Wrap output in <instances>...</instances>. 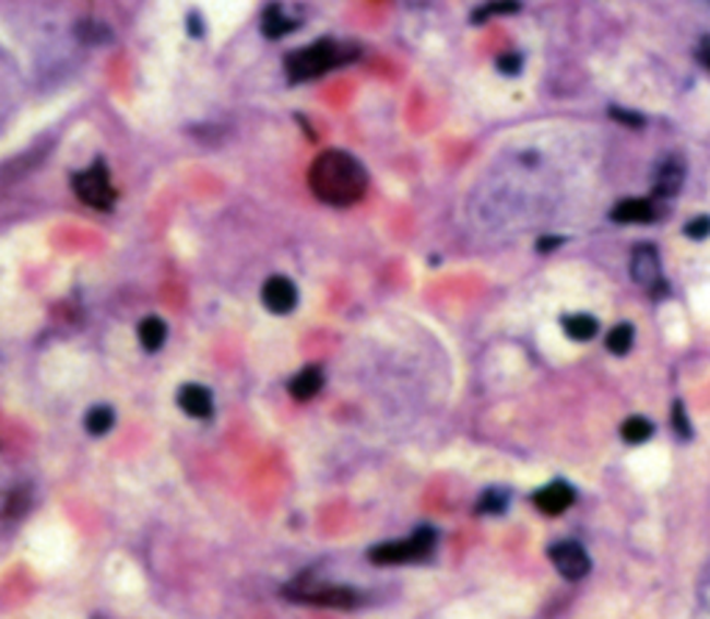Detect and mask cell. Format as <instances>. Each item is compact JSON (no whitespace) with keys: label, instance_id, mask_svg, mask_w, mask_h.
<instances>
[{"label":"cell","instance_id":"21","mask_svg":"<svg viewBox=\"0 0 710 619\" xmlns=\"http://www.w3.org/2000/svg\"><path fill=\"white\" fill-rule=\"evenodd\" d=\"M519 3L517 0H494L492 7H486L483 12L475 14V20H486L488 14H508V12H517Z\"/></svg>","mask_w":710,"mask_h":619},{"label":"cell","instance_id":"5","mask_svg":"<svg viewBox=\"0 0 710 619\" xmlns=\"http://www.w3.org/2000/svg\"><path fill=\"white\" fill-rule=\"evenodd\" d=\"M549 559H553L555 570L566 577V581H580V577L589 575L591 561L589 553L580 548L578 541H558L549 548Z\"/></svg>","mask_w":710,"mask_h":619},{"label":"cell","instance_id":"12","mask_svg":"<svg viewBox=\"0 0 710 619\" xmlns=\"http://www.w3.org/2000/svg\"><path fill=\"white\" fill-rule=\"evenodd\" d=\"M297 28V20L286 14V9L281 3H272V7L264 9V17H261V31L270 39H281V36L292 34Z\"/></svg>","mask_w":710,"mask_h":619},{"label":"cell","instance_id":"18","mask_svg":"<svg viewBox=\"0 0 710 619\" xmlns=\"http://www.w3.org/2000/svg\"><path fill=\"white\" fill-rule=\"evenodd\" d=\"M632 337H636V334H632L630 325L622 323V325H616V328H611V334H608V339H605V344H608L611 353L627 355V353H630V348H632Z\"/></svg>","mask_w":710,"mask_h":619},{"label":"cell","instance_id":"27","mask_svg":"<svg viewBox=\"0 0 710 619\" xmlns=\"http://www.w3.org/2000/svg\"><path fill=\"white\" fill-rule=\"evenodd\" d=\"M560 236H555V240H542L539 242V250H555V245H560Z\"/></svg>","mask_w":710,"mask_h":619},{"label":"cell","instance_id":"19","mask_svg":"<svg viewBox=\"0 0 710 619\" xmlns=\"http://www.w3.org/2000/svg\"><path fill=\"white\" fill-rule=\"evenodd\" d=\"M506 505H508L506 492H497V489H488V492L483 494V500H481V512L502 514V512H506Z\"/></svg>","mask_w":710,"mask_h":619},{"label":"cell","instance_id":"6","mask_svg":"<svg viewBox=\"0 0 710 619\" xmlns=\"http://www.w3.org/2000/svg\"><path fill=\"white\" fill-rule=\"evenodd\" d=\"M630 276L636 278V283H641L644 289H650L652 295L666 289V283H663V272H661V259H658L655 247H650V245H641L636 253H632Z\"/></svg>","mask_w":710,"mask_h":619},{"label":"cell","instance_id":"23","mask_svg":"<svg viewBox=\"0 0 710 619\" xmlns=\"http://www.w3.org/2000/svg\"><path fill=\"white\" fill-rule=\"evenodd\" d=\"M699 608L710 617V564L702 572V577H699Z\"/></svg>","mask_w":710,"mask_h":619},{"label":"cell","instance_id":"25","mask_svg":"<svg viewBox=\"0 0 710 619\" xmlns=\"http://www.w3.org/2000/svg\"><path fill=\"white\" fill-rule=\"evenodd\" d=\"M611 117H616V120L627 122V126H644V120L638 115H630V112H622V108H611Z\"/></svg>","mask_w":710,"mask_h":619},{"label":"cell","instance_id":"4","mask_svg":"<svg viewBox=\"0 0 710 619\" xmlns=\"http://www.w3.org/2000/svg\"><path fill=\"white\" fill-rule=\"evenodd\" d=\"M73 189H75V198H79L81 203L92 206V209L97 211L115 209V200H117L115 184H111V175L103 162H95L92 167L75 173Z\"/></svg>","mask_w":710,"mask_h":619},{"label":"cell","instance_id":"13","mask_svg":"<svg viewBox=\"0 0 710 619\" xmlns=\"http://www.w3.org/2000/svg\"><path fill=\"white\" fill-rule=\"evenodd\" d=\"M322 370L319 367H306L300 370V373L295 375V378L289 381V395L295 397V400H311L313 395H317L319 389H322Z\"/></svg>","mask_w":710,"mask_h":619},{"label":"cell","instance_id":"10","mask_svg":"<svg viewBox=\"0 0 710 619\" xmlns=\"http://www.w3.org/2000/svg\"><path fill=\"white\" fill-rule=\"evenodd\" d=\"M683 178H686V164H683L681 156H672L661 164L655 175V195L658 198H672V195L681 192Z\"/></svg>","mask_w":710,"mask_h":619},{"label":"cell","instance_id":"16","mask_svg":"<svg viewBox=\"0 0 710 619\" xmlns=\"http://www.w3.org/2000/svg\"><path fill=\"white\" fill-rule=\"evenodd\" d=\"M84 425L86 433H92V436H103V433H109L115 428V411L109 406H95V409L86 411Z\"/></svg>","mask_w":710,"mask_h":619},{"label":"cell","instance_id":"26","mask_svg":"<svg viewBox=\"0 0 710 619\" xmlns=\"http://www.w3.org/2000/svg\"><path fill=\"white\" fill-rule=\"evenodd\" d=\"M697 59L702 61L705 67L710 70V36H705L702 43H699V50H697Z\"/></svg>","mask_w":710,"mask_h":619},{"label":"cell","instance_id":"7","mask_svg":"<svg viewBox=\"0 0 710 619\" xmlns=\"http://www.w3.org/2000/svg\"><path fill=\"white\" fill-rule=\"evenodd\" d=\"M261 301L272 314H289L297 306V287L283 276H272L261 289Z\"/></svg>","mask_w":710,"mask_h":619},{"label":"cell","instance_id":"14","mask_svg":"<svg viewBox=\"0 0 710 619\" xmlns=\"http://www.w3.org/2000/svg\"><path fill=\"white\" fill-rule=\"evenodd\" d=\"M139 342H142V348H145L147 353H156V350L167 342V325H164V319H142V323H139Z\"/></svg>","mask_w":710,"mask_h":619},{"label":"cell","instance_id":"2","mask_svg":"<svg viewBox=\"0 0 710 619\" xmlns=\"http://www.w3.org/2000/svg\"><path fill=\"white\" fill-rule=\"evenodd\" d=\"M353 56L355 48H344V45L333 43V39H319V43L286 56V75H289L292 84H303V81H313L319 75H326L333 67L347 65Z\"/></svg>","mask_w":710,"mask_h":619},{"label":"cell","instance_id":"8","mask_svg":"<svg viewBox=\"0 0 710 619\" xmlns=\"http://www.w3.org/2000/svg\"><path fill=\"white\" fill-rule=\"evenodd\" d=\"M533 503H536L539 512L555 517V514L566 512V509L575 503V489L564 481H553L549 487L539 489L536 498H533Z\"/></svg>","mask_w":710,"mask_h":619},{"label":"cell","instance_id":"17","mask_svg":"<svg viewBox=\"0 0 710 619\" xmlns=\"http://www.w3.org/2000/svg\"><path fill=\"white\" fill-rule=\"evenodd\" d=\"M652 436V425L650 420H644V417H627L625 425H622V440L627 442V445H641V442H647Z\"/></svg>","mask_w":710,"mask_h":619},{"label":"cell","instance_id":"24","mask_svg":"<svg viewBox=\"0 0 710 619\" xmlns=\"http://www.w3.org/2000/svg\"><path fill=\"white\" fill-rule=\"evenodd\" d=\"M497 67H500L502 72H508V75H517V72L522 70V56H517V54L500 56V61H497Z\"/></svg>","mask_w":710,"mask_h":619},{"label":"cell","instance_id":"22","mask_svg":"<svg viewBox=\"0 0 710 619\" xmlns=\"http://www.w3.org/2000/svg\"><path fill=\"white\" fill-rule=\"evenodd\" d=\"M710 234V217H694L691 223L686 225V236L691 240H705Z\"/></svg>","mask_w":710,"mask_h":619},{"label":"cell","instance_id":"15","mask_svg":"<svg viewBox=\"0 0 710 619\" xmlns=\"http://www.w3.org/2000/svg\"><path fill=\"white\" fill-rule=\"evenodd\" d=\"M564 328H566V334H569L572 339H578V342L594 339L596 331H600L596 319L589 317V314H572V317H566Z\"/></svg>","mask_w":710,"mask_h":619},{"label":"cell","instance_id":"20","mask_svg":"<svg viewBox=\"0 0 710 619\" xmlns=\"http://www.w3.org/2000/svg\"><path fill=\"white\" fill-rule=\"evenodd\" d=\"M672 422H674V431L681 433L683 440H691L694 431H691V425H688L686 406H683L681 400H677V404H674V409H672Z\"/></svg>","mask_w":710,"mask_h":619},{"label":"cell","instance_id":"9","mask_svg":"<svg viewBox=\"0 0 710 619\" xmlns=\"http://www.w3.org/2000/svg\"><path fill=\"white\" fill-rule=\"evenodd\" d=\"M178 406H181L189 417H194V420H209V417L214 414V397L200 384L181 386V392H178Z\"/></svg>","mask_w":710,"mask_h":619},{"label":"cell","instance_id":"11","mask_svg":"<svg viewBox=\"0 0 710 619\" xmlns=\"http://www.w3.org/2000/svg\"><path fill=\"white\" fill-rule=\"evenodd\" d=\"M611 220L622 225H632V223H650L655 220V209H652L650 200L641 198H627L622 203H616V209L611 211Z\"/></svg>","mask_w":710,"mask_h":619},{"label":"cell","instance_id":"1","mask_svg":"<svg viewBox=\"0 0 710 619\" xmlns=\"http://www.w3.org/2000/svg\"><path fill=\"white\" fill-rule=\"evenodd\" d=\"M308 187L322 203L353 206L367 195L369 175L364 164L344 151H326L308 170Z\"/></svg>","mask_w":710,"mask_h":619},{"label":"cell","instance_id":"3","mask_svg":"<svg viewBox=\"0 0 710 619\" xmlns=\"http://www.w3.org/2000/svg\"><path fill=\"white\" fill-rule=\"evenodd\" d=\"M436 548V534L430 528H419L414 536L403 541H386L378 548L369 550V561L378 567L389 564H409V561L428 559Z\"/></svg>","mask_w":710,"mask_h":619}]
</instances>
